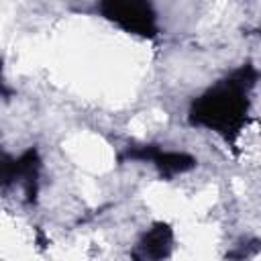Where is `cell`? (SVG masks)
Here are the masks:
<instances>
[{
	"mask_svg": "<svg viewBox=\"0 0 261 261\" xmlns=\"http://www.w3.org/2000/svg\"><path fill=\"white\" fill-rule=\"evenodd\" d=\"M118 159L124 161H139V163H149L161 179H173L177 175H184L192 171L198 165V159L186 151H175V149H165L161 145H133L126 147Z\"/></svg>",
	"mask_w": 261,
	"mask_h": 261,
	"instance_id": "3957f363",
	"label": "cell"
},
{
	"mask_svg": "<svg viewBox=\"0 0 261 261\" xmlns=\"http://www.w3.org/2000/svg\"><path fill=\"white\" fill-rule=\"evenodd\" d=\"M0 96H10V90L6 86V80L2 75V61H0Z\"/></svg>",
	"mask_w": 261,
	"mask_h": 261,
	"instance_id": "8992f818",
	"label": "cell"
},
{
	"mask_svg": "<svg viewBox=\"0 0 261 261\" xmlns=\"http://www.w3.org/2000/svg\"><path fill=\"white\" fill-rule=\"evenodd\" d=\"M173 241H175V234H173L171 224H167L163 220H157L137 239L135 249L130 251V257L139 259V261L165 259V257L171 255Z\"/></svg>",
	"mask_w": 261,
	"mask_h": 261,
	"instance_id": "277c9868",
	"label": "cell"
},
{
	"mask_svg": "<svg viewBox=\"0 0 261 261\" xmlns=\"http://www.w3.org/2000/svg\"><path fill=\"white\" fill-rule=\"evenodd\" d=\"M37 165V149L31 147L27 151H22L18 157L10 155L8 151H4L0 147V192L14 188V186H22L24 179L33 173Z\"/></svg>",
	"mask_w": 261,
	"mask_h": 261,
	"instance_id": "5b68a950",
	"label": "cell"
},
{
	"mask_svg": "<svg viewBox=\"0 0 261 261\" xmlns=\"http://www.w3.org/2000/svg\"><path fill=\"white\" fill-rule=\"evenodd\" d=\"M98 12L112 27L141 39L159 35V18L153 0H98Z\"/></svg>",
	"mask_w": 261,
	"mask_h": 261,
	"instance_id": "7a4b0ae2",
	"label": "cell"
},
{
	"mask_svg": "<svg viewBox=\"0 0 261 261\" xmlns=\"http://www.w3.org/2000/svg\"><path fill=\"white\" fill-rule=\"evenodd\" d=\"M257 80L259 71L253 63L239 65L192 100L188 122L234 143L247 126Z\"/></svg>",
	"mask_w": 261,
	"mask_h": 261,
	"instance_id": "6da1fadb",
	"label": "cell"
}]
</instances>
